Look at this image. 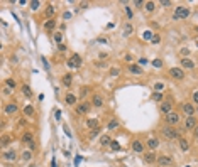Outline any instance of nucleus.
Returning <instances> with one entry per match:
<instances>
[{
  "label": "nucleus",
  "mask_w": 198,
  "mask_h": 167,
  "mask_svg": "<svg viewBox=\"0 0 198 167\" xmlns=\"http://www.w3.org/2000/svg\"><path fill=\"white\" fill-rule=\"evenodd\" d=\"M193 135H195V138H198V125L193 128Z\"/></svg>",
  "instance_id": "nucleus-50"
},
{
  "label": "nucleus",
  "mask_w": 198,
  "mask_h": 167,
  "mask_svg": "<svg viewBox=\"0 0 198 167\" xmlns=\"http://www.w3.org/2000/svg\"><path fill=\"white\" fill-rule=\"evenodd\" d=\"M125 12H127V19H132V9H130V7H125Z\"/></svg>",
  "instance_id": "nucleus-44"
},
{
  "label": "nucleus",
  "mask_w": 198,
  "mask_h": 167,
  "mask_svg": "<svg viewBox=\"0 0 198 167\" xmlns=\"http://www.w3.org/2000/svg\"><path fill=\"white\" fill-rule=\"evenodd\" d=\"M24 113H26L27 116H32V115H34V108H32L31 105H27L26 108H24Z\"/></svg>",
  "instance_id": "nucleus-34"
},
{
  "label": "nucleus",
  "mask_w": 198,
  "mask_h": 167,
  "mask_svg": "<svg viewBox=\"0 0 198 167\" xmlns=\"http://www.w3.org/2000/svg\"><path fill=\"white\" fill-rule=\"evenodd\" d=\"M68 66L69 68H80L81 66V56L80 54H73L68 61Z\"/></svg>",
  "instance_id": "nucleus-11"
},
{
  "label": "nucleus",
  "mask_w": 198,
  "mask_h": 167,
  "mask_svg": "<svg viewBox=\"0 0 198 167\" xmlns=\"http://www.w3.org/2000/svg\"><path fill=\"white\" fill-rule=\"evenodd\" d=\"M129 71L132 74H137V76H141V74H142V69H141V66H139V64H130V66H129Z\"/></svg>",
  "instance_id": "nucleus-21"
},
{
  "label": "nucleus",
  "mask_w": 198,
  "mask_h": 167,
  "mask_svg": "<svg viewBox=\"0 0 198 167\" xmlns=\"http://www.w3.org/2000/svg\"><path fill=\"white\" fill-rule=\"evenodd\" d=\"M92 106H95V108L103 106V96L102 94H93L92 96Z\"/></svg>",
  "instance_id": "nucleus-12"
},
{
  "label": "nucleus",
  "mask_w": 198,
  "mask_h": 167,
  "mask_svg": "<svg viewBox=\"0 0 198 167\" xmlns=\"http://www.w3.org/2000/svg\"><path fill=\"white\" fill-rule=\"evenodd\" d=\"M152 42H154V44H157V42H159V36H157V34H156V36H154V39H152Z\"/></svg>",
  "instance_id": "nucleus-53"
},
{
  "label": "nucleus",
  "mask_w": 198,
  "mask_h": 167,
  "mask_svg": "<svg viewBox=\"0 0 198 167\" xmlns=\"http://www.w3.org/2000/svg\"><path fill=\"white\" fill-rule=\"evenodd\" d=\"M19 159H21L24 164H26V162H29V160H32V152L31 150H24L21 155H19Z\"/></svg>",
  "instance_id": "nucleus-16"
},
{
  "label": "nucleus",
  "mask_w": 198,
  "mask_h": 167,
  "mask_svg": "<svg viewBox=\"0 0 198 167\" xmlns=\"http://www.w3.org/2000/svg\"><path fill=\"white\" fill-rule=\"evenodd\" d=\"M181 54H183V56H186V54H190V49H181Z\"/></svg>",
  "instance_id": "nucleus-52"
},
{
  "label": "nucleus",
  "mask_w": 198,
  "mask_h": 167,
  "mask_svg": "<svg viewBox=\"0 0 198 167\" xmlns=\"http://www.w3.org/2000/svg\"><path fill=\"white\" fill-rule=\"evenodd\" d=\"M10 140H12L10 137H4V138H2V147H7L10 144Z\"/></svg>",
  "instance_id": "nucleus-40"
},
{
  "label": "nucleus",
  "mask_w": 198,
  "mask_h": 167,
  "mask_svg": "<svg viewBox=\"0 0 198 167\" xmlns=\"http://www.w3.org/2000/svg\"><path fill=\"white\" fill-rule=\"evenodd\" d=\"M61 81H63V84H64L66 88H69V86H71V83H73V76H71V74H64Z\"/></svg>",
  "instance_id": "nucleus-22"
},
{
  "label": "nucleus",
  "mask_w": 198,
  "mask_h": 167,
  "mask_svg": "<svg viewBox=\"0 0 198 167\" xmlns=\"http://www.w3.org/2000/svg\"><path fill=\"white\" fill-rule=\"evenodd\" d=\"M139 64H141V66H144V64H147V59H146V58H141V59H139Z\"/></svg>",
  "instance_id": "nucleus-49"
},
{
  "label": "nucleus",
  "mask_w": 198,
  "mask_h": 167,
  "mask_svg": "<svg viewBox=\"0 0 198 167\" xmlns=\"http://www.w3.org/2000/svg\"><path fill=\"white\" fill-rule=\"evenodd\" d=\"M132 150L134 152H139V154H141V152H144V144H142V140H139V138H136V140H132Z\"/></svg>",
  "instance_id": "nucleus-14"
},
{
  "label": "nucleus",
  "mask_w": 198,
  "mask_h": 167,
  "mask_svg": "<svg viewBox=\"0 0 198 167\" xmlns=\"http://www.w3.org/2000/svg\"><path fill=\"white\" fill-rule=\"evenodd\" d=\"M169 5H171L169 0H161V7H169Z\"/></svg>",
  "instance_id": "nucleus-45"
},
{
  "label": "nucleus",
  "mask_w": 198,
  "mask_h": 167,
  "mask_svg": "<svg viewBox=\"0 0 198 167\" xmlns=\"http://www.w3.org/2000/svg\"><path fill=\"white\" fill-rule=\"evenodd\" d=\"M193 101H195V103L198 105V89L195 91V93H193Z\"/></svg>",
  "instance_id": "nucleus-47"
},
{
  "label": "nucleus",
  "mask_w": 198,
  "mask_h": 167,
  "mask_svg": "<svg viewBox=\"0 0 198 167\" xmlns=\"http://www.w3.org/2000/svg\"><path fill=\"white\" fill-rule=\"evenodd\" d=\"M86 125H88L90 128H93V127H97V120H88L86 122Z\"/></svg>",
  "instance_id": "nucleus-43"
},
{
  "label": "nucleus",
  "mask_w": 198,
  "mask_h": 167,
  "mask_svg": "<svg viewBox=\"0 0 198 167\" xmlns=\"http://www.w3.org/2000/svg\"><path fill=\"white\" fill-rule=\"evenodd\" d=\"M173 101L169 98H166V100H163L161 101V106H159V110H161V113L163 115H168L169 111H173Z\"/></svg>",
  "instance_id": "nucleus-8"
},
{
  "label": "nucleus",
  "mask_w": 198,
  "mask_h": 167,
  "mask_svg": "<svg viewBox=\"0 0 198 167\" xmlns=\"http://www.w3.org/2000/svg\"><path fill=\"white\" fill-rule=\"evenodd\" d=\"M117 127H119V122H117V120H110L109 125H107V128H109V130H115Z\"/></svg>",
  "instance_id": "nucleus-33"
},
{
  "label": "nucleus",
  "mask_w": 198,
  "mask_h": 167,
  "mask_svg": "<svg viewBox=\"0 0 198 167\" xmlns=\"http://www.w3.org/2000/svg\"><path fill=\"white\" fill-rule=\"evenodd\" d=\"M144 9H146L147 14H151V12H154V9H156V4H154V2H146V4H144Z\"/></svg>",
  "instance_id": "nucleus-25"
},
{
  "label": "nucleus",
  "mask_w": 198,
  "mask_h": 167,
  "mask_svg": "<svg viewBox=\"0 0 198 167\" xmlns=\"http://www.w3.org/2000/svg\"><path fill=\"white\" fill-rule=\"evenodd\" d=\"M90 108H92V103H88V101H80V105L75 106V113H76V115H86L90 111Z\"/></svg>",
  "instance_id": "nucleus-3"
},
{
  "label": "nucleus",
  "mask_w": 198,
  "mask_h": 167,
  "mask_svg": "<svg viewBox=\"0 0 198 167\" xmlns=\"http://www.w3.org/2000/svg\"><path fill=\"white\" fill-rule=\"evenodd\" d=\"M154 101H163V94L161 93H152V96H151Z\"/></svg>",
  "instance_id": "nucleus-39"
},
{
  "label": "nucleus",
  "mask_w": 198,
  "mask_h": 167,
  "mask_svg": "<svg viewBox=\"0 0 198 167\" xmlns=\"http://www.w3.org/2000/svg\"><path fill=\"white\" fill-rule=\"evenodd\" d=\"M163 89H164V83H161V81H157V83L154 84V91H156V93H161Z\"/></svg>",
  "instance_id": "nucleus-31"
},
{
  "label": "nucleus",
  "mask_w": 198,
  "mask_h": 167,
  "mask_svg": "<svg viewBox=\"0 0 198 167\" xmlns=\"http://www.w3.org/2000/svg\"><path fill=\"white\" fill-rule=\"evenodd\" d=\"M110 142H112V138H110L109 135H103L102 137V138H100V144H102V145H110Z\"/></svg>",
  "instance_id": "nucleus-29"
},
{
  "label": "nucleus",
  "mask_w": 198,
  "mask_h": 167,
  "mask_svg": "<svg viewBox=\"0 0 198 167\" xmlns=\"http://www.w3.org/2000/svg\"><path fill=\"white\" fill-rule=\"evenodd\" d=\"M195 31H197V32H198V27H195Z\"/></svg>",
  "instance_id": "nucleus-55"
},
{
  "label": "nucleus",
  "mask_w": 198,
  "mask_h": 167,
  "mask_svg": "<svg viewBox=\"0 0 198 167\" xmlns=\"http://www.w3.org/2000/svg\"><path fill=\"white\" fill-rule=\"evenodd\" d=\"M22 93L26 94L27 98H31V96H32V91H31V88H29L27 84H24V86H22Z\"/></svg>",
  "instance_id": "nucleus-30"
},
{
  "label": "nucleus",
  "mask_w": 198,
  "mask_h": 167,
  "mask_svg": "<svg viewBox=\"0 0 198 167\" xmlns=\"http://www.w3.org/2000/svg\"><path fill=\"white\" fill-rule=\"evenodd\" d=\"M144 4H146V2H142V0H136V2H134L136 7H141V5H144Z\"/></svg>",
  "instance_id": "nucleus-48"
},
{
  "label": "nucleus",
  "mask_w": 198,
  "mask_h": 167,
  "mask_svg": "<svg viewBox=\"0 0 198 167\" xmlns=\"http://www.w3.org/2000/svg\"><path fill=\"white\" fill-rule=\"evenodd\" d=\"M188 15H190V9L185 5H180V7H176L173 19H174V21H181V19H188Z\"/></svg>",
  "instance_id": "nucleus-2"
},
{
  "label": "nucleus",
  "mask_w": 198,
  "mask_h": 167,
  "mask_svg": "<svg viewBox=\"0 0 198 167\" xmlns=\"http://www.w3.org/2000/svg\"><path fill=\"white\" fill-rule=\"evenodd\" d=\"M197 125L198 123H197V120H195V116H188L186 120H185V128H186V130H193Z\"/></svg>",
  "instance_id": "nucleus-15"
},
{
  "label": "nucleus",
  "mask_w": 198,
  "mask_h": 167,
  "mask_svg": "<svg viewBox=\"0 0 198 167\" xmlns=\"http://www.w3.org/2000/svg\"><path fill=\"white\" fill-rule=\"evenodd\" d=\"M54 14H56V9H54L52 5H47V9H46V17H49V19H51Z\"/></svg>",
  "instance_id": "nucleus-27"
},
{
  "label": "nucleus",
  "mask_w": 198,
  "mask_h": 167,
  "mask_svg": "<svg viewBox=\"0 0 198 167\" xmlns=\"http://www.w3.org/2000/svg\"><path fill=\"white\" fill-rule=\"evenodd\" d=\"M80 7H81V9H86V7H88V4H86V2H81V4H80Z\"/></svg>",
  "instance_id": "nucleus-54"
},
{
  "label": "nucleus",
  "mask_w": 198,
  "mask_h": 167,
  "mask_svg": "<svg viewBox=\"0 0 198 167\" xmlns=\"http://www.w3.org/2000/svg\"><path fill=\"white\" fill-rule=\"evenodd\" d=\"M178 142H180V149H181L183 152H188V150H190V142H188L186 138H183V137H181Z\"/></svg>",
  "instance_id": "nucleus-20"
},
{
  "label": "nucleus",
  "mask_w": 198,
  "mask_h": 167,
  "mask_svg": "<svg viewBox=\"0 0 198 167\" xmlns=\"http://www.w3.org/2000/svg\"><path fill=\"white\" fill-rule=\"evenodd\" d=\"M39 7H41V2H37V0H32L31 2V9L32 10H37Z\"/></svg>",
  "instance_id": "nucleus-37"
},
{
  "label": "nucleus",
  "mask_w": 198,
  "mask_h": 167,
  "mask_svg": "<svg viewBox=\"0 0 198 167\" xmlns=\"http://www.w3.org/2000/svg\"><path fill=\"white\" fill-rule=\"evenodd\" d=\"M163 137L164 138H168V140H174V138H181L180 137V132H178L176 127H171V125H166V127H163Z\"/></svg>",
  "instance_id": "nucleus-1"
},
{
  "label": "nucleus",
  "mask_w": 198,
  "mask_h": 167,
  "mask_svg": "<svg viewBox=\"0 0 198 167\" xmlns=\"http://www.w3.org/2000/svg\"><path fill=\"white\" fill-rule=\"evenodd\" d=\"M5 86H7V89L14 91V89H16V81H14V79H7V81H5Z\"/></svg>",
  "instance_id": "nucleus-28"
},
{
  "label": "nucleus",
  "mask_w": 198,
  "mask_h": 167,
  "mask_svg": "<svg viewBox=\"0 0 198 167\" xmlns=\"http://www.w3.org/2000/svg\"><path fill=\"white\" fill-rule=\"evenodd\" d=\"M17 159H19V155H17V152L14 150V149L5 150V152H4V155H2V160H4V162H16Z\"/></svg>",
  "instance_id": "nucleus-5"
},
{
  "label": "nucleus",
  "mask_w": 198,
  "mask_h": 167,
  "mask_svg": "<svg viewBox=\"0 0 198 167\" xmlns=\"http://www.w3.org/2000/svg\"><path fill=\"white\" fill-rule=\"evenodd\" d=\"M132 31H134V29H132V26H130V24H125V29H124V36H125V37H129L130 34H132Z\"/></svg>",
  "instance_id": "nucleus-32"
},
{
  "label": "nucleus",
  "mask_w": 198,
  "mask_h": 167,
  "mask_svg": "<svg viewBox=\"0 0 198 167\" xmlns=\"http://www.w3.org/2000/svg\"><path fill=\"white\" fill-rule=\"evenodd\" d=\"M180 115H178L176 111H169L166 115V125H171V127H176L178 123H180Z\"/></svg>",
  "instance_id": "nucleus-4"
},
{
  "label": "nucleus",
  "mask_w": 198,
  "mask_h": 167,
  "mask_svg": "<svg viewBox=\"0 0 198 167\" xmlns=\"http://www.w3.org/2000/svg\"><path fill=\"white\" fill-rule=\"evenodd\" d=\"M181 110H183V113L186 115V118L188 116H195V113H197V110H195V106L191 103H183Z\"/></svg>",
  "instance_id": "nucleus-10"
},
{
  "label": "nucleus",
  "mask_w": 198,
  "mask_h": 167,
  "mask_svg": "<svg viewBox=\"0 0 198 167\" xmlns=\"http://www.w3.org/2000/svg\"><path fill=\"white\" fill-rule=\"evenodd\" d=\"M157 164H159V166H164V167H169V166H173V164H174V160H173V157L171 155H166V154H164V155H157Z\"/></svg>",
  "instance_id": "nucleus-7"
},
{
  "label": "nucleus",
  "mask_w": 198,
  "mask_h": 167,
  "mask_svg": "<svg viewBox=\"0 0 198 167\" xmlns=\"http://www.w3.org/2000/svg\"><path fill=\"white\" fill-rule=\"evenodd\" d=\"M88 93H90V86H83L81 91H80V98H83L85 94H88Z\"/></svg>",
  "instance_id": "nucleus-36"
},
{
  "label": "nucleus",
  "mask_w": 198,
  "mask_h": 167,
  "mask_svg": "<svg viewBox=\"0 0 198 167\" xmlns=\"http://www.w3.org/2000/svg\"><path fill=\"white\" fill-rule=\"evenodd\" d=\"M64 101H66V105H71V106H73V105L76 103V96L71 94V93H68L66 96H64Z\"/></svg>",
  "instance_id": "nucleus-23"
},
{
  "label": "nucleus",
  "mask_w": 198,
  "mask_h": 167,
  "mask_svg": "<svg viewBox=\"0 0 198 167\" xmlns=\"http://www.w3.org/2000/svg\"><path fill=\"white\" fill-rule=\"evenodd\" d=\"M144 160H146L147 164H154V162L157 160V155L154 154V152H149V154H146V155H144Z\"/></svg>",
  "instance_id": "nucleus-19"
},
{
  "label": "nucleus",
  "mask_w": 198,
  "mask_h": 167,
  "mask_svg": "<svg viewBox=\"0 0 198 167\" xmlns=\"http://www.w3.org/2000/svg\"><path fill=\"white\" fill-rule=\"evenodd\" d=\"M54 27H56V21H54V19H49V21H46V24H44V31H46V32H52Z\"/></svg>",
  "instance_id": "nucleus-17"
},
{
  "label": "nucleus",
  "mask_w": 198,
  "mask_h": 167,
  "mask_svg": "<svg viewBox=\"0 0 198 167\" xmlns=\"http://www.w3.org/2000/svg\"><path fill=\"white\" fill-rule=\"evenodd\" d=\"M17 111H19V106H17L16 101H10V103H7L5 106H4V113H5V115H9V116L16 115Z\"/></svg>",
  "instance_id": "nucleus-6"
},
{
  "label": "nucleus",
  "mask_w": 198,
  "mask_h": 167,
  "mask_svg": "<svg viewBox=\"0 0 198 167\" xmlns=\"http://www.w3.org/2000/svg\"><path fill=\"white\" fill-rule=\"evenodd\" d=\"M180 64H181V69H193L195 68V61H191L190 58H183L181 61H180Z\"/></svg>",
  "instance_id": "nucleus-13"
},
{
  "label": "nucleus",
  "mask_w": 198,
  "mask_h": 167,
  "mask_svg": "<svg viewBox=\"0 0 198 167\" xmlns=\"http://www.w3.org/2000/svg\"><path fill=\"white\" fill-rule=\"evenodd\" d=\"M98 133H100V130H98V128H95V130H92V133H90V137L93 138V137H95V135H98Z\"/></svg>",
  "instance_id": "nucleus-46"
},
{
  "label": "nucleus",
  "mask_w": 198,
  "mask_h": 167,
  "mask_svg": "<svg viewBox=\"0 0 198 167\" xmlns=\"http://www.w3.org/2000/svg\"><path fill=\"white\" fill-rule=\"evenodd\" d=\"M152 66H154V68H161L163 61H161V59H154V61H152Z\"/></svg>",
  "instance_id": "nucleus-41"
},
{
  "label": "nucleus",
  "mask_w": 198,
  "mask_h": 167,
  "mask_svg": "<svg viewBox=\"0 0 198 167\" xmlns=\"http://www.w3.org/2000/svg\"><path fill=\"white\" fill-rule=\"evenodd\" d=\"M54 41L61 44V41H63V32H54Z\"/></svg>",
  "instance_id": "nucleus-38"
},
{
  "label": "nucleus",
  "mask_w": 198,
  "mask_h": 167,
  "mask_svg": "<svg viewBox=\"0 0 198 167\" xmlns=\"http://www.w3.org/2000/svg\"><path fill=\"white\" fill-rule=\"evenodd\" d=\"M110 149H112V150H120V144L117 140H112L110 142Z\"/></svg>",
  "instance_id": "nucleus-35"
},
{
  "label": "nucleus",
  "mask_w": 198,
  "mask_h": 167,
  "mask_svg": "<svg viewBox=\"0 0 198 167\" xmlns=\"http://www.w3.org/2000/svg\"><path fill=\"white\" fill-rule=\"evenodd\" d=\"M58 49H59V51H66V46H64V44H59V46H58Z\"/></svg>",
  "instance_id": "nucleus-51"
},
{
  "label": "nucleus",
  "mask_w": 198,
  "mask_h": 167,
  "mask_svg": "<svg viewBox=\"0 0 198 167\" xmlns=\"http://www.w3.org/2000/svg\"><path fill=\"white\" fill-rule=\"evenodd\" d=\"M22 142H26V144L32 145V144H34V138H32V133H29V132H27V133H24V135H22Z\"/></svg>",
  "instance_id": "nucleus-24"
},
{
  "label": "nucleus",
  "mask_w": 198,
  "mask_h": 167,
  "mask_svg": "<svg viewBox=\"0 0 198 167\" xmlns=\"http://www.w3.org/2000/svg\"><path fill=\"white\" fill-rule=\"evenodd\" d=\"M154 36H156V34H154L152 31H144V34H142L144 41H152V39H154Z\"/></svg>",
  "instance_id": "nucleus-26"
},
{
  "label": "nucleus",
  "mask_w": 198,
  "mask_h": 167,
  "mask_svg": "<svg viewBox=\"0 0 198 167\" xmlns=\"http://www.w3.org/2000/svg\"><path fill=\"white\" fill-rule=\"evenodd\" d=\"M147 147H149L151 150L157 149V147H159V138H156V137H152V138H149V140H147Z\"/></svg>",
  "instance_id": "nucleus-18"
},
{
  "label": "nucleus",
  "mask_w": 198,
  "mask_h": 167,
  "mask_svg": "<svg viewBox=\"0 0 198 167\" xmlns=\"http://www.w3.org/2000/svg\"><path fill=\"white\" fill-rule=\"evenodd\" d=\"M110 74H112V76H119L120 71H119L117 68H112V69H110Z\"/></svg>",
  "instance_id": "nucleus-42"
},
{
  "label": "nucleus",
  "mask_w": 198,
  "mask_h": 167,
  "mask_svg": "<svg viewBox=\"0 0 198 167\" xmlns=\"http://www.w3.org/2000/svg\"><path fill=\"white\" fill-rule=\"evenodd\" d=\"M169 76H171L173 79L181 81V79L185 78V69H181V68H171V69H169Z\"/></svg>",
  "instance_id": "nucleus-9"
}]
</instances>
